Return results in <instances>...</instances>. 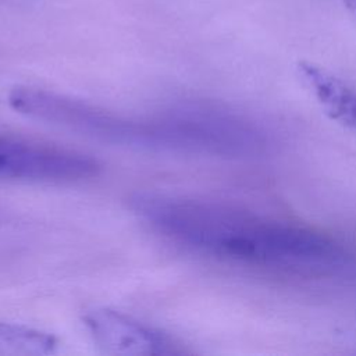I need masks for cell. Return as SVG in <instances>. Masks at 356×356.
<instances>
[{"label": "cell", "mask_w": 356, "mask_h": 356, "mask_svg": "<svg viewBox=\"0 0 356 356\" xmlns=\"http://www.w3.org/2000/svg\"><path fill=\"white\" fill-rule=\"evenodd\" d=\"M8 103L31 118L132 149L238 159L256 156L266 145V135L254 121L204 102H184L159 114L129 117L44 89L15 86Z\"/></svg>", "instance_id": "cell-1"}, {"label": "cell", "mask_w": 356, "mask_h": 356, "mask_svg": "<svg viewBox=\"0 0 356 356\" xmlns=\"http://www.w3.org/2000/svg\"><path fill=\"white\" fill-rule=\"evenodd\" d=\"M129 206L168 239L197 253L257 266L320 267L343 260V249L314 229L213 200L142 192Z\"/></svg>", "instance_id": "cell-2"}, {"label": "cell", "mask_w": 356, "mask_h": 356, "mask_svg": "<svg viewBox=\"0 0 356 356\" xmlns=\"http://www.w3.org/2000/svg\"><path fill=\"white\" fill-rule=\"evenodd\" d=\"M100 165L83 153L0 136V181L71 184L93 178Z\"/></svg>", "instance_id": "cell-3"}, {"label": "cell", "mask_w": 356, "mask_h": 356, "mask_svg": "<svg viewBox=\"0 0 356 356\" xmlns=\"http://www.w3.org/2000/svg\"><path fill=\"white\" fill-rule=\"evenodd\" d=\"M95 343L113 355L170 353V342L159 331L118 312L92 310L83 318Z\"/></svg>", "instance_id": "cell-4"}, {"label": "cell", "mask_w": 356, "mask_h": 356, "mask_svg": "<svg viewBox=\"0 0 356 356\" xmlns=\"http://www.w3.org/2000/svg\"><path fill=\"white\" fill-rule=\"evenodd\" d=\"M298 71L323 108L334 120L356 129V92L310 63H300Z\"/></svg>", "instance_id": "cell-5"}]
</instances>
